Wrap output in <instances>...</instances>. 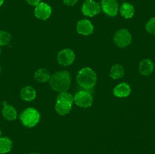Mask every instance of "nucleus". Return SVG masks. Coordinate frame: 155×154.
Here are the masks:
<instances>
[{
  "mask_svg": "<svg viewBox=\"0 0 155 154\" xmlns=\"http://www.w3.org/2000/svg\"><path fill=\"white\" fill-rule=\"evenodd\" d=\"M71 105L65 104V103H60V102H56L55 104V110L58 112V114L65 116L67 114H69L70 111L71 110Z\"/></svg>",
  "mask_w": 155,
  "mask_h": 154,
  "instance_id": "obj_19",
  "label": "nucleus"
},
{
  "mask_svg": "<svg viewBox=\"0 0 155 154\" xmlns=\"http://www.w3.org/2000/svg\"><path fill=\"white\" fill-rule=\"evenodd\" d=\"M86 1H90V0H86Z\"/></svg>",
  "mask_w": 155,
  "mask_h": 154,
  "instance_id": "obj_29",
  "label": "nucleus"
},
{
  "mask_svg": "<svg viewBox=\"0 0 155 154\" xmlns=\"http://www.w3.org/2000/svg\"><path fill=\"white\" fill-rule=\"evenodd\" d=\"M12 41V35L6 31H0V46H7Z\"/></svg>",
  "mask_w": 155,
  "mask_h": 154,
  "instance_id": "obj_21",
  "label": "nucleus"
},
{
  "mask_svg": "<svg viewBox=\"0 0 155 154\" xmlns=\"http://www.w3.org/2000/svg\"><path fill=\"white\" fill-rule=\"evenodd\" d=\"M40 1H41V0H27V2L31 6H37L40 3Z\"/></svg>",
  "mask_w": 155,
  "mask_h": 154,
  "instance_id": "obj_24",
  "label": "nucleus"
},
{
  "mask_svg": "<svg viewBox=\"0 0 155 154\" xmlns=\"http://www.w3.org/2000/svg\"><path fill=\"white\" fill-rule=\"evenodd\" d=\"M4 3V0H0V7H1Z\"/></svg>",
  "mask_w": 155,
  "mask_h": 154,
  "instance_id": "obj_25",
  "label": "nucleus"
},
{
  "mask_svg": "<svg viewBox=\"0 0 155 154\" xmlns=\"http://www.w3.org/2000/svg\"><path fill=\"white\" fill-rule=\"evenodd\" d=\"M146 30L150 34H155V17L150 18L146 24Z\"/></svg>",
  "mask_w": 155,
  "mask_h": 154,
  "instance_id": "obj_22",
  "label": "nucleus"
},
{
  "mask_svg": "<svg viewBox=\"0 0 155 154\" xmlns=\"http://www.w3.org/2000/svg\"><path fill=\"white\" fill-rule=\"evenodd\" d=\"M101 10L107 16H116L118 13L119 7L116 0H102L101 1Z\"/></svg>",
  "mask_w": 155,
  "mask_h": 154,
  "instance_id": "obj_7",
  "label": "nucleus"
},
{
  "mask_svg": "<svg viewBox=\"0 0 155 154\" xmlns=\"http://www.w3.org/2000/svg\"><path fill=\"white\" fill-rule=\"evenodd\" d=\"M0 71H1V66H0Z\"/></svg>",
  "mask_w": 155,
  "mask_h": 154,
  "instance_id": "obj_27",
  "label": "nucleus"
},
{
  "mask_svg": "<svg viewBox=\"0 0 155 154\" xmlns=\"http://www.w3.org/2000/svg\"><path fill=\"white\" fill-rule=\"evenodd\" d=\"M76 80L81 88L92 89L96 84L97 75L91 68H83L79 70Z\"/></svg>",
  "mask_w": 155,
  "mask_h": 154,
  "instance_id": "obj_2",
  "label": "nucleus"
},
{
  "mask_svg": "<svg viewBox=\"0 0 155 154\" xmlns=\"http://www.w3.org/2000/svg\"><path fill=\"white\" fill-rule=\"evenodd\" d=\"M71 74L69 71L66 70L54 72L50 79L51 88L57 92H63L68 90L71 86Z\"/></svg>",
  "mask_w": 155,
  "mask_h": 154,
  "instance_id": "obj_1",
  "label": "nucleus"
},
{
  "mask_svg": "<svg viewBox=\"0 0 155 154\" xmlns=\"http://www.w3.org/2000/svg\"><path fill=\"white\" fill-rule=\"evenodd\" d=\"M35 79L39 83H46L50 81L51 74L46 69H38L35 72Z\"/></svg>",
  "mask_w": 155,
  "mask_h": 154,
  "instance_id": "obj_16",
  "label": "nucleus"
},
{
  "mask_svg": "<svg viewBox=\"0 0 155 154\" xmlns=\"http://www.w3.org/2000/svg\"><path fill=\"white\" fill-rule=\"evenodd\" d=\"M73 101L81 108H90L93 103V97L89 91L79 90L75 93L74 97H73Z\"/></svg>",
  "mask_w": 155,
  "mask_h": 154,
  "instance_id": "obj_5",
  "label": "nucleus"
},
{
  "mask_svg": "<svg viewBox=\"0 0 155 154\" xmlns=\"http://www.w3.org/2000/svg\"><path fill=\"white\" fill-rule=\"evenodd\" d=\"M124 73H125V70L123 67L119 64H116L111 67L110 71V76L112 79H120L124 76Z\"/></svg>",
  "mask_w": 155,
  "mask_h": 154,
  "instance_id": "obj_18",
  "label": "nucleus"
},
{
  "mask_svg": "<svg viewBox=\"0 0 155 154\" xmlns=\"http://www.w3.org/2000/svg\"><path fill=\"white\" fill-rule=\"evenodd\" d=\"M131 92V89L127 83H120L113 89L112 93L117 98H126Z\"/></svg>",
  "mask_w": 155,
  "mask_h": 154,
  "instance_id": "obj_11",
  "label": "nucleus"
},
{
  "mask_svg": "<svg viewBox=\"0 0 155 154\" xmlns=\"http://www.w3.org/2000/svg\"><path fill=\"white\" fill-rule=\"evenodd\" d=\"M56 102L65 103V104H68V105L72 106V104H73V96L71 94V93H69V92L63 91V92H61L57 96Z\"/></svg>",
  "mask_w": 155,
  "mask_h": 154,
  "instance_id": "obj_20",
  "label": "nucleus"
},
{
  "mask_svg": "<svg viewBox=\"0 0 155 154\" xmlns=\"http://www.w3.org/2000/svg\"><path fill=\"white\" fill-rule=\"evenodd\" d=\"M0 54H1V49H0Z\"/></svg>",
  "mask_w": 155,
  "mask_h": 154,
  "instance_id": "obj_26",
  "label": "nucleus"
},
{
  "mask_svg": "<svg viewBox=\"0 0 155 154\" xmlns=\"http://www.w3.org/2000/svg\"><path fill=\"white\" fill-rule=\"evenodd\" d=\"M2 114L4 118L6 120H8V121H13V120H15L17 118V111L15 108L7 102H3Z\"/></svg>",
  "mask_w": 155,
  "mask_h": 154,
  "instance_id": "obj_13",
  "label": "nucleus"
},
{
  "mask_svg": "<svg viewBox=\"0 0 155 154\" xmlns=\"http://www.w3.org/2000/svg\"><path fill=\"white\" fill-rule=\"evenodd\" d=\"M100 11H101V7L99 6V4L95 1H92V0L86 1L82 5V8H81V11H82L83 15L89 17L98 15Z\"/></svg>",
  "mask_w": 155,
  "mask_h": 154,
  "instance_id": "obj_8",
  "label": "nucleus"
},
{
  "mask_svg": "<svg viewBox=\"0 0 155 154\" xmlns=\"http://www.w3.org/2000/svg\"><path fill=\"white\" fill-rule=\"evenodd\" d=\"M75 60V52L71 49H63L57 54V62L59 65L63 67H67L71 65Z\"/></svg>",
  "mask_w": 155,
  "mask_h": 154,
  "instance_id": "obj_6",
  "label": "nucleus"
},
{
  "mask_svg": "<svg viewBox=\"0 0 155 154\" xmlns=\"http://www.w3.org/2000/svg\"><path fill=\"white\" fill-rule=\"evenodd\" d=\"M113 41L118 48H126L130 46L132 42V37L129 30L127 29H120L118 30L113 36Z\"/></svg>",
  "mask_w": 155,
  "mask_h": 154,
  "instance_id": "obj_4",
  "label": "nucleus"
},
{
  "mask_svg": "<svg viewBox=\"0 0 155 154\" xmlns=\"http://www.w3.org/2000/svg\"><path fill=\"white\" fill-rule=\"evenodd\" d=\"M76 31L79 34L82 35H90L94 31L93 24L87 19H81L77 22Z\"/></svg>",
  "mask_w": 155,
  "mask_h": 154,
  "instance_id": "obj_10",
  "label": "nucleus"
},
{
  "mask_svg": "<svg viewBox=\"0 0 155 154\" xmlns=\"http://www.w3.org/2000/svg\"><path fill=\"white\" fill-rule=\"evenodd\" d=\"M119 11H120V15L124 18L130 19L134 15V13H135V9H134V7L130 3H123L120 7Z\"/></svg>",
  "mask_w": 155,
  "mask_h": 154,
  "instance_id": "obj_15",
  "label": "nucleus"
},
{
  "mask_svg": "<svg viewBox=\"0 0 155 154\" xmlns=\"http://www.w3.org/2000/svg\"><path fill=\"white\" fill-rule=\"evenodd\" d=\"M12 148V142L9 137H0V154L9 153Z\"/></svg>",
  "mask_w": 155,
  "mask_h": 154,
  "instance_id": "obj_17",
  "label": "nucleus"
},
{
  "mask_svg": "<svg viewBox=\"0 0 155 154\" xmlns=\"http://www.w3.org/2000/svg\"><path fill=\"white\" fill-rule=\"evenodd\" d=\"M0 135H1V131H0Z\"/></svg>",
  "mask_w": 155,
  "mask_h": 154,
  "instance_id": "obj_30",
  "label": "nucleus"
},
{
  "mask_svg": "<svg viewBox=\"0 0 155 154\" xmlns=\"http://www.w3.org/2000/svg\"><path fill=\"white\" fill-rule=\"evenodd\" d=\"M35 15L41 20H46L51 15V8L49 4L45 2H40L35 10Z\"/></svg>",
  "mask_w": 155,
  "mask_h": 154,
  "instance_id": "obj_9",
  "label": "nucleus"
},
{
  "mask_svg": "<svg viewBox=\"0 0 155 154\" xmlns=\"http://www.w3.org/2000/svg\"><path fill=\"white\" fill-rule=\"evenodd\" d=\"M139 72L143 76L150 75L152 71L154 70V63L151 59H143L139 64Z\"/></svg>",
  "mask_w": 155,
  "mask_h": 154,
  "instance_id": "obj_12",
  "label": "nucleus"
},
{
  "mask_svg": "<svg viewBox=\"0 0 155 154\" xmlns=\"http://www.w3.org/2000/svg\"><path fill=\"white\" fill-rule=\"evenodd\" d=\"M78 0H63V2L67 6H74Z\"/></svg>",
  "mask_w": 155,
  "mask_h": 154,
  "instance_id": "obj_23",
  "label": "nucleus"
},
{
  "mask_svg": "<svg viewBox=\"0 0 155 154\" xmlns=\"http://www.w3.org/2000/svg\"><path fill=\"white\" fill-rule=\"evenodd\" d=\"M20 98L23 101L26 102H31L33 100H35L36 98V90L35 88H32L31 86H27L20 91Z\"/></svg>",
  "mask_w": 155,
  "mask_h": 154,
  "instance_id": "obj_14",
  "label": "nucleus"
},
{
  "mask_svg": "<svg viewBox=\"0 0 155 154\" xmlns=\"http://www.w3.org/2000/svg\"><path fill=\"white\" fill-rule=\"evenodd\" d=\"M20 120L26 128H32L39 123L40 113L35 108H28L20 114Z\"/></svg>",
  "mask_w": 155,
  "mask_h": 154,
  "instance_id": "obj_3",
  "label": "nucleus"
},
{
  "mask_svg": "<svg viewBox=\"0 0 155 154\" xmlns=\"http://www.w3.org/2000/svg\"><path fill=\"white\" fill-rule=\"evenodd\" d=\"M31 154H39V153H31Z\"/></svg>",
  "mask_w": 155,
  "mask_h": 154,
  "instance_id": "obj_28",
  "label": "nucleus"
}]
</instances>
